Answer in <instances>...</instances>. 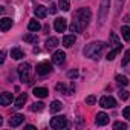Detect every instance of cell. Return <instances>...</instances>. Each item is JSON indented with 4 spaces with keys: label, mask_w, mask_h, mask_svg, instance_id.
<instances>
[{
    "label": "cell",
    "mask_w": 130,
    "mask_h": 130,
    "mask_svg": "<svg viewBox=\"0 0 130 130\" xmlns=\"http://www.w3.org/2000/svg\"><path fill=\"white\" fill-rule=\"evenodd\" d=\"M25 128H26V130H35V127H34V125H26Z\"/></svg>",
    "instance_id": "38"
},
{
    "label": "cell",
    "mask_w": 130,
    "mask_h": 130,
    "mask_svg": "<svg viewBox=\"0 0 130 130\" xmlns=\"http://www.w3.org/2000/svg\"><path fill=\"white\" fill-rule=\"evenodd\" d=\"M122 116H124V118H127V119L130 121V106L122 109Z\"/></svg>",
    "instance_id": "32"
},
{
    "label": "cell",
    "mask_w": 130,
    "mask_h": 130,
    "mask_svg": "<svg viewBox=\"0 0 130 130\" xmlns=\"http://www.w3.org/2000/svg\"><path fill=\"white\" fill-rule=\"evenodd\" d=\"M124 3V0H116V5H115V12L116 14H119V11H121V5Z\"/></svg>",
    "instance_id": "33"
},
{
    "label": "cell",
    "mask_w": 130,
    "mask_h": 130,
    "mask_svg": "<svg viewBox=\"0 0 130 130\" xmlns=\"http://www.w3.org/2000/svg\"><path fill=\"white\" fill-rule=\"evenodd\" d=\"M95 103H96V96H95V95H90V96L86 98V104L92 106V104H95Z\"/></svg>",
    "instance_id": "31"
},
{
    "label": "cell",
    "mask_w": 130,
    "mask_h": 130,
    "mask_svg": "<svg viewBox=\"0 0 130 130\" xmlns=\"http://www.w3.org/2000/svg\"><path fill=\"white\" fill-rule=\"evenodd\" d=\"M5 55H6V52L3 51V52H2V58H0V63H3V61H5Z\"/></svg>",
    "instance_id": "37"
},
{
    "label": "cell",
    "mask_w": 130,
    "mask_h": 130,
    "mask_svg": "<svg viewBox=\"0 0 130 130\" xmlns=\"http://www.w3.org/2000/svg\"><path fill=\"white\" fill-rule=\"evenodd\" d=\"M61 109H63V104H61V101L55 100V101H52V103H51V107H49V110H51L52 113H57V112H60Z\"/></svg>",
    "instance_id": "20"
},
{
    "label": "cell",
    "mask_w": 130,
    "mask_h": 130,
    "mask_svg": "<svg viewBox=\"0 0 130 130\" xmlns=\"http://www.w3.org/2000/svg\"><path fill=\"white\" fill-rule=\"evenodd\" d=\"M100 106L103 109H113V107H116V100L113 96H103L100 100Z\"/></svg>",
    "instance_id": "7"
},
{
    "label": "cell",
    "mask_w": 130,
    "mask_h": 130,
    "mask_svg": "<svg viewBox=\"0 0 130 130\" xmlns=\"http://www.w3.org/2000/svg\"><path fill=\"white\" fill-rule=\"evenodd\" d=\"M68 125H69V122H68V119L64 118V116H55V118H52V119H51V127H52L54 130L66 128Z\"/></svg>",
    "instance_id": "5"
},
{
    "label": "cell",
    "mask_w": 130,
    "mask_h": 130,
    "mask_svg": "<svg viewBox=\"0 0 130 130\" xmlns=\"http://www.w3.org/2000/svg\"><path fill=\"white\" fill-rule=\"evenodd\" d=\"M32 93H34L37 98H46V96L49 95V90H47L46 87H35V89L32 90Z\"/></svg>",
    "instance_id": "13"
},
{
    "label": "cell",
    "mask_w": 130,
    "mask_h": 130,
    "mask_svg": "<svg viewBox=\"0 0 130 130\" xmlns=\"http://www.w3.org/2000/svg\"><path fill=\"white\" fill-rule=\"evenodd\" d=\"M44 109V104L43 103H34L32 106H31V112H40V110H43Z\"/></svg>",
    "instance_id": "28"
},
{
    "label": "cell",
    "mask_w": 130,
    "mask_h": 130,
    "mask_svg": "<svg viewBox=\"0 0 130 130\" xmlns=\"http://www.w3.org/2000/svg\"><path fill=\"white\" fill-rule=\"evenodd\" d=\"M68 77H69V78H77V77H78V71H75V69H74V71H69V72H68Z\"/></svg>",
    "instance_id": "35"
},
{
    "label": "cell",
    "mask_w": 130,
    "mask_h": 130,
    "mask_svg": "<svg viewBox=\"0 0 130 130\" xmlns=\"http://www.w3.org/2000/svg\"><path fill=\"white\" fill-rule=\"evenodd\" d=\"M104 47H106V44L103 41H93V43H90V44H87L84 47V55L89 57V58L96 60V58H100V55H101Z\"/></svg>",
    "instance_id": "1"
},
{
    "label": "cell",
    "mask_w": 130,
    "mask_h": 130,
    "mask_svg": "<svg viewBox=\"0 0 130 130\" xmlns=\"http://www.w3.org/2000/svg\"><path fill=\"white\" fill-rule=\"evenodd\" d=\"M11 103H12V93H9V92L2 93V96H0V104L2 106H9Z\"/></svg>",
    "instance_id": "14"
},
{
    "label": "cell",
    "mask_w": 130,
    "mask_h": 130,
    "mask_svg": "<svg viewBox=\"0 0 130 130\" xmlns=\"http://www.w3.org/2000/svg\"><path fill=\"white\" fill-rule=\"evenodd\" d=\"M90 17H92V12H90V9H89V8H80V9L77 11V14H75V19H77V20H78L84 28L89 25Z\"/></svg>",
    "instance_id": "2"
},
{
    "label": "cell",
    "mask_w": 130,
    "mask_h": 130,
    "mask_svg": "<svg viewBox=\"0 0 130 130\" xmlns=\"http://www.w3.org/2000/svg\"><path fill=\"white\" fill-rule=\"evenodd\" d=\"M52 72V64L49 61H43L40 64H37V74L38 75H47Z\"/></svg>",
    "instance_id": "6"
},
{
    "label": "cell",
    "mask_w": 130,
    "mask_h": 130,
    "mask_svg": "<svg viewBox=\"0 0 130 130\" xmlns=\"http://www.w3.org/2000/svg\"><path fill=\"white\" fill-rule=\"evenodd\" d=\"M113 128H116V130H119V128H127V124L125 122H121V121H118V122H115L113 124Z\"/></svg>",
    "instance_id": "30"
},
{
    "label": "cell",
    "mask_w": 130,
    "mask_h": 130,
    "mask_svg": "<svg viewBox=\"0 0 130 130\" xmlns=\"http://www.w3.org/2000/svg\"><path fill=\"white\" fill-rule=\"evenodd\" d=\"M69 28H71V31H72V32H83V29H84V26H83L77 19L71 23V26H69Z\"/></svg>",
    "instance_id": "16"
},
{
    "label": "cell",
    "mask_w": 130,
    "mask_h": 130,
    "mask_svg": "<svg viewBox=\"0 0 130 130\" xmlns=\"http://www.w3.org/2000/svg\"><path fill=\"white\" fill-rule=\"evenodd\" d=\"M121 47H122V46H119V47H115L113 51H110V52L107 54V57H106V58H107L109 61H110V60H113V58H115V57H116V55L121 52Z\"/></svg>",
    "instance_id": "26"
},
{
    "label": "cell",
    "mask_w": 130,
    "mask_h": 130,
    "mask_svg": "<svg viewBox=\"0 0 130 130\" xmlns=\"http://www.w3.org/2000/svg\"><path fill=\"white\" fill-rule=\"evenodd\" d=\"M57 12V6L55 5H51V14H55Z\"/></svg>",
    "instance_id": "36"
},
{
    "label": "cell",
    "mask_w": 130,
    "mask_h": 130,
    "mask_svg": "<svg viewBox=\"0 0 130 130\" xmlns=\"http://www.w3.org/2000/svg\"><path fill=\"white\" fill-rule=\"evenodd\" d=\"M58 6L61 8V11H69V8H71V0H60Z\"/></svg>",
    "instance_id": "25"
},
{
    "label": "cell",
    "mask_w": 130,
    "mask_h": 130,
    "mask_svg": "<svg viewBox=\"0 0 130 130\" xmlns=\"http://www.w3.org/2000/svg\"><path fill=\"white\" fill-rule=\"evenodd\" d=\"M58 46V38L57 37H49L46 40V49H55Z\"/></svg>",
    "instance_id": "19"
},
{
    "label": "cell",
    "mask_w": 130,
    "mask_h": 130,
    "mask_svg": "<svg viewBox=\"0 0 130 130\" xmlns=\"http://www.w3.org/2000/svg\"><path fill=\"white\" fill-rule=\"evenodd\" d=\"M64 60H66V54H64L63 51H57L52 55V63L57 64V66H61V64L64 63Z\"/></svg>",
    "instance_id": "9"
},
{
    "label": "cell",
    "mask_w": 130,
    "mask_h": 130,
    "mask_svg": "<svg viewBox=\"0 0 130 130\" xmlns=\"http://www.w3.org/2000/svg\"><path fill=\"white\" fill-rule=\"evenodd\" d=\"M11 57H12L14 60H20V58H23V57H25V54H23V51H22V49L14 47V49L11 51Z\"/></svg>",
    "instance_id": "22"
},
{
    "label": "cell",
    "mask_w": 130,
    "mask_h": 130,
    "mask_svg": "<svg viewBox=\"0 0 130 130\" xmlns=\"http://www.w3.org/2000/svg\"><path fill=\"white\" fill-rule=\"evenodd\" d=\"M109 8H110V0H101V5H100V12H98V20L100 25L104 23L107 14H109Z\"/></svg>",
    "instance_id": "4"
},
{
    "label": "cell",
    "mask_w": 130,
    "mask_h": 130,
    "mask_svg": "<svg viewBox=\"0 0 130 130\" xmlns=\"http://www.w3.org/2000/svg\"><path fill=\"white\" fill-rule=\"evenodd\" d=\"M23 40H25L26 43H37V41H38V37H37L35 34L29 32V34H26V35L23 37Z\"/></svg>",
    "instance_id": "23"
},
{
    "label": "cell",
    "mask_w": 130,
    "mask_h": 130,
    "mask_svg": "<svg viewBox=\"0 0 130 130\" xmlns=\"http://www.w3.org/2000/svg\"><path fill=\"white\" fill-rule=\"evenodd\" d=\"M26 100H28V96H26V93H22L17 100H15V103H14V107L15 109H22L23 106H25V103H26Z\"/></svg>",
    "instance_id": "17"
},
{
    "label": "cell",
    "mask_w": 130,
    "mask_h": 130,
    "mask_svg": "<svg viewBox=\"0 0 130 130\" xmlns=\"http://www.w3.org/2000/svg\"><path fill=\"white\" fill-rule=\"evenodd\" d=\"M17 72H19V78H20V81H23V83H28V81H29L31 66H29L28 63H22L20 66H19V69H17Z\"/></svg>",
    "instance_id": "3"
},
{
    "label": "cell",
    "mask_w": 130,
    "mask_h": 130,
    "mask_svg": "<svg viewBox=\"0 0 130 130\" xmlns=\"http://www.w3.org/2000/svg\"><path fill=\"white\" fill-rule=\"evenodd\" d=\"M119 98L125 101V100L128 98V92H127V90H119Z\"/></svg>",
    "instance_id": "34"
},
{
    "label": "cell",
    "mask_w": 130,
    "mask_h": 130,
    "mask_svg": "<svg viewBox=\"0 0 130 130\" xmlns=\"http://www.w3.org/2000/svg\"><path fill=\"white\" fill-rule=\"evenodd\" d=\"M12 28V19L9 17H3L2 20H0V29H2V32H6Z\"/></svg>",
    "instance_id": "10"
},
{
    "label": "cell",
    "mask_w": 130,
    "mask_h": 130,
    "mask_svg": "<svg viewBox=\"0 0 130 130\" xmlns=\"http://www.w3.org/2000/svg\"><path fill=\"white\" fill-rule=\"evenodd\" d=\"M115 80H116L118 86H127V84H128V78H127V77H124V75H116V77H115Z\"/></svg>",
    "instance_id": "24"
},
{
    "label": "cell",
    "mask_w": 130,
    "mask_h": 130,
    "mask_svg": "<svg viewBox=\"0 0 130 130\" xmlns=\"http://www.w3.org/2000/svg\"><path fill=\"white\" fill-rule=\"evenodd\" d=\"M75 35H66V37H63V46L64 47H71L74 43H75Z\"/></svg>",
    "instance_id": "18"
},
{
    "label": "cell",
    "mask_w": 130,
    "mask_h": 130,
    "mask_svg": "<svg viewBox=\"0 0 130 130\" xmlns=\"http://www.w3.org/2000/svg\"><path fill=\"white\" fill-rule=\"evenodd\" d=\"M121 32H122V37L125 41H130V26H122L121 28Z\"/></svg>",
    "instance_id": "27"
},
{
    "label": "cell",
    "mask_w": 130,
    "mask_h": 130,
    "mask_svg": "<svg viewBox=\"0 0 130 130\" xmlns=\"http://www.w3.org/2000/svg\"><path fill=\"white\" fill-rule=\"evenodd\" d=\"M66 28H68V22H66V19H57L55 22H54V29L57 31V32H64L66 31Z\"/></svg>",
    "instance_id": "8"
},
{
    "label": "cell",
    "mask_w": 130,
    "mask_h": 130,
    "mask_svg": "<svg viewBox=\"0 0 130 130\" xmlns=\"http://www.w3.org/2000/svg\"><path fill=\"white\" fill-rule=\"evenodd\" d=\"M28 29H29L31 32H38V31L41 29V25H40L37 20H31L29 25H28Z\"/></svg>",
    "instance_id": "21"
},
{
    "label": "cell",
    "mask_w": 130,
    "mask_h": 130,
    "mask_svg": "<svg viewBox=\"0 0 130 130\" xmlns=\"http://www.w3.org/2000/svg\"><path fill=\"white\" fill-rule=\"evenodd\" d=\"M34 14H35L38 19H44V17L47 15V9H46L43 5H38V6L34 9Z\"/></svg>",
    "instance_id": "15"
},
{
    "label": "cell",
    "mask_w": 130,
    "mask_h": 130,
    "mask_svg": "<svg viewBox=\"0 0 130 130\" xmlns=\"http://www.w3.org/2000/svg\"><path fill=\"white\" fill-rule=\"evenodd\" d=\"M107 122H109V115L104 113V112H100L95 118V124L96 125H106Z\"/></svg>",
    "instance_id": "11"
},
{
    "label": "cell",
    "mask_w": 130,
    "mask_h": 130,
    "mask_svg": "<svg viewBox=\"0 0 130 130\" xmlns=\"http://www.w3.org/2000/svg\"><path fill=\"white\" fill-rule=\"evenodd\" d=\"M23 121H25V116L19 113V115H14V116L9 119V125H11V127H19Z\"/></svg>",
    "instance_id": "12"
},
{
    "label": "cell",
    "mask_w": 130,
    "mask_h": 130,
    "mask_svg": "<svg viewBox=\"0 0 130 130\" xmlns=\"http://www.w3.org/2000/svg\"><path fill=\"white\" fill-rule=\"evenodd\" d=\"M130 63V49H127L125 51V54H124V57H122V66H127V64Z\"/></svg>",
    "instance_id": "29"
}]
</instances>
